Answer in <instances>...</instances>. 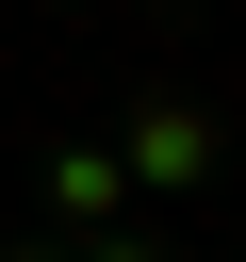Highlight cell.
Wrapping results in <instances>:
<instances>
[{"label":"cell","mask_w":246,"mask_h":262,"mask_svg":"<svg viewBox=\"0 0 246 262\" xmlns=\"http://www.w3.org/2000/svg\"><path fill=\"white\" fill-rule=\"evenodd\" d=\"M0 262H49V246H0Z\"/></svg>","instance_id":"277c9868"},{"label":"cell","mask_w":246,"mask_h":262,"mask_svg":"<svg viewBox=\"0 0 246 262\" xmlns=\"http://www.w3.org/2000/svg\"><path fill=\"white\" fill-rule=\"evenodd\" d=\"M49 213H66V229H115V213H131V164H115V147H49Z\"/></svg>","instance_id":"7a4b0ae2"},{"label":"cell","mask_w":246,"mask_h":262,"mask_svg":"<svg viewBox=\"0 0 246 262\" xmlns=\"http://www.w3.org/2000/svg\"><path fill=\"white\" fill-rule=\"evenodd\" d=\"M115 164H131V196H197V180H213V115H197V98H148Z\"/></svg>","instance_id":"6da1fadb"},{"label":"cell","mask_w":246,"mask_h":262,"mask_svg":"<svg viewBox=\"0 0 246 262\" xmlns=\"http://www.w3.org/2000/svg\"><path fill=\"white\" fill-rule=\"evenodd\" d=\"M49 262H164L148 229H82V246H49Z\"/></svg>","instance_id":"3957f363"}]
</instances>
